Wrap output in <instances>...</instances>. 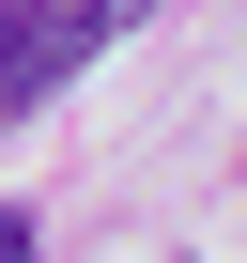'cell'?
Masks as SVG:
<instances>
[{"label": "cell", "instance_id": "cell-2", "mask_svg": "<svg viewBox=\"0 0 247 263\" xmlns=\"http://www.w3.org/2000/svg\"><path fill=\"white\" fill-rule=\"evenodd\" d=\"M77 16H93V31H139V16H155V0H77Z\"/></svg>", "mask_w": 247, "mask_h": 263}, {"label": "cell", "instance_id": "cell-1", "mask_svg": "<svg viewBox=\"0 0 247 263\" xmlns=\"http://www.w3.org/2000/svg\"><path fill=\"white\" fill-rule=\"evenodd\" d=\"M93 47H108V31L77 16V0H0V124H16V108H47Z\"/></svg>", "mask_w": 247, "mask_h": 263}, {"label": "cell", "instance_id": "cell-3", "mask_svg": "<svg viewBox=\"0 0 247 263\" xmlns=\"http://www.w3.org/2000/svg\"><path fill=\"white\" fill-rule=\"evenodd\" d=\"M0 263H31V217H16V201H0Z\"/></svg>", "mask_w": 247, "mask_h": 263}]
</instances>
